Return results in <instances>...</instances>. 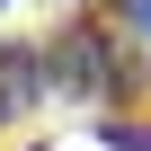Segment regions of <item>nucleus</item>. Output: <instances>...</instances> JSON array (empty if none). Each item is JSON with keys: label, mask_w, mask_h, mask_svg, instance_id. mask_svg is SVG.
Listing matches in <instances>:
<instances>
[{"label": "nucleus", "mask_w": 151, "mask_h": 151, "mask_svg": "<svg viewBox=\"0 0 151 151\" xmlns=\"http://www.w3.org/2000/svg\"><path fill=\"white\" fill-rule=\"evenodd\" d=\"M151 80V53H133V45H116L107 27H71L62 45H45V89H62V98H80V107H98V98H116V89H142Z\"/></svg>", "instance_id": "1"}, {"label": "nucleus", "mask_w": 151, "mask_h": 151, "mask_svg": "<svg viewBox=\"0 0 151 151\" xmlns=\"http://www.w3.org/2000/svg\"><path fill=\"white\" fill-rule=\"evenodd\" d=\"M45 98V45H0V124H18Z\"/></svg>", "instance_id": "2"}, {"label": "nucleus", "mask_w": 151, "mask_h": 151, "mask_svg": "<svg viewBox=\"0 0 151 151\" xmlns=\"http://www.w3.org/2000/svg\"><path fill=\"white\" fill-rule=\"evenodd\" d=\"M98 142H107V151H151V124H133V116H107V124H98Z\"/></svg>", "instance_id": "3"}, {"label": "nucleus", "mask_w": 151, "mask_h": 151, "mask_svg": "<svg viewBox=\"0 0 151 151\" xmlns=\"http://www.w3.org/2000/svg\"><path fill=\"white\" fill-rule=\"evenodd\" d=\"M124 18H133V27H142V36H151V0H124Z\"/></svg>", "instance_id": "4"}, {"label": "nucleus", "mask_w": 151, "mask_h": 151, "mask_svg": "<svg viewBox=\"0 0 151 151\" xmlns=\"http://www.w3.org/2000/svg\"><path fill=\"white\" fill-rule=\"evenodd\" d=\"M0 9H9V0H0Z\"/></svg>", "instance_id": "5"}]
</instances>
